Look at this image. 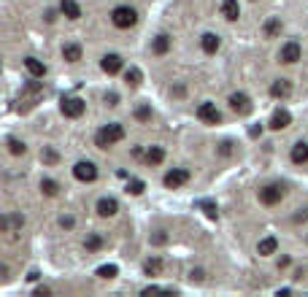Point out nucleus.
Segmentation results:
<instances>
[{
  "instance_id": "1",
  "label": "nucleus",
  "mask_w": 308,
  "mask_h": 297,
  "mask_svg": "<svg viewBox=\"0 0 308 297\" xmlns=\"http://www.w3.org/2000/svg\"><path fill=\"white\" fill-rule=\"evenodd\" d=\"M124 138V127L119 122H111V124H105V127L98 130V135H95V146L98 149H108L114 146V143H119Z\"/></svg>"
},
{
  "instance_id": "2",
  "label": "nucleus",
  "mask_w": 308,
  "mask_h": 297,
  "mask_svg": "<svg viewBox=\"0 0 308 297\" xmlns=\"http://www.w3.org/2000/svg\"><path fill=\"white\" fill-rule=\"evenodd\" d=\"M111 22H114V27H119V30H127V27H133L138 22V14H136V8H130V6H117L111 11Z\"/></svg>"
},
{
  "instance_id": "3",
  "label": "nucleus",
  "mask_w": 308,
  "mask_h": 297,
  "mask_svg": "<svg viewBox=\"0 0 308 297\" xmlns=\"http://www.w3.org/2000/svg\"><path fill=\"white\" fill-rule=\"evenodd\" d=\"M60 111H62L68 119H79L81 113L86 111V103H84L81 98H76V95H65V98L60 100Z\"/></svg>"
},
{
  "instance_id": "4",
  "label": "nucleus",
  "mask_w": 308,
  "mask_h": 297,
  "mask_svg": "<svg viewBox=\"0 0 308 297\" xmlns=\"http://www.w3.org/2000/svg\"><path fill=\"white\" fill-rule=\"evenodd\" d=\"M73 176L79 181H84V184H90V181L98 178V168H95V162L81 159V162H76V165H73Z\"/></svg>"
},
{
  "instance_id": "5",
  "label": "nucleus",
  "mask_w": 308,
  "mask_h": 297,
  "mask_svg": "<svg viewBox=\"0 0 308 297\" xmlns=\"http://www.w3.org/2000/svg\"><path fill=\"white\" fill-rule=\"evenodd\" d=\"M281 197H284V187H281V184H268V187L259 189V200H262L265 205L281 203Z\"/></svg>"
},
{
  "instance_id": "6",
  "label": "nucleus",
  "mask_w": 308,
  "mask_h": 297,
  "mask_svg": "<svg viewBox=\"0 0 308 297\" xmlns=\"http://www.w3.org/2000/svg\"><path fill=\"white\" fill-rule=\"evenodd\" d=\"M230 108L235 113H240V117H246V113H252V100H249V95H244V92H233L230 95Z\"/></svg>"
},
{
  "instance_id": "7",
  "label": "nucleus",
  "mask_w": 308,
  "mask_h": 297,
  "mask_svg": "<svg viewBox=\"0 0 308 297\" xmlns=\"http://www.w3.org/2000/svg\"><path fill=\"white\" fill-rule=\"evenodd\" d=\"M189 181V170L187 168H173L170 173H165V187L168 189H179V187H184Z\"/></svg>"
},
{
  "instance_id": "8",
  "label": "nucleus",
  "mask_w": 308,
  "mask_h": 297,
  "mask_svg": "<svg viewBox=\"0 0 308 297\" xmlns=\"http://www.w3.org/2000/svg\"><path fill=\"white\" fill-rule=\"evenodd\" d=\"M197 117L203 119L206 124H219V122H222V113H219V108L214 103H200L197 105Z\"/></svg>"
},
{
  "instance_id": "9",
  "label": "nucleus",
  "mask_w": 308,
  "mask_h": 297,
  "mask_svg": "<svg viewBox=\"0 0 308 297\" xmlns=\"http://www.w3.org/2000/svg\"><path fill=\"white\" fill-rule=\"evenodd\" d=\"M278 57H281V62L295 65V62L303 57V49H300V43H297V41H290V43L281 46V54H278Z\"/></svg>"
},
{
  "instance_id": "10",
  "label": "nucleus",
  "mask_w": 308,
  "mask_h": 297,
  "mask_svg": "<svg viewBox=\"0 0 308 297\" xmlns=\"http://www.w3.org/2000/svg\"><path fill=\"white\" fill-rule=\"evenodd\" d=\"M122 65H124V62H122V57H119V54H105L103 60H100V68L108 73V76L119 73V71H122Z\"/></svg>"
},
{
  "instance_id": "11",
  "label": "nucleus",
  "mask_w": 308,
  "mask_h": 297,
  "mask_svg": "<svg viewBox=\"0 0 308 297\" xmlns=\"http://www.w3.org/2000/svg\"><path fill=\"white\" fill-rule=\"evenodd\" d=\"M290 122H292V113L287 108H278L271 117V130H284V127H290Z\"/></svg>"
},
{
  "instance_id": "12",
  "label": "nucleus",
  "mask_w": 308,
  "mask_h": 297,
  "mask_svg": "<svg viewBox=\"0 0 308 297\" xmlns=\"http://www.w3.org/2000/svg\"><path fill=\"white\" fill-rule=\"evenodd\" d=\"M200 46H203L206 54H216L219 46H222V41H219L216 33H203V38H200Z\"/></svg>"
},
{
  "instance_id": "13",
  "label": "nucleus",
  "mask_w": 308,
  "mask_h": 297,
  "mask_svg": "<svg viewBox=\"0 0 308 297\" xmlns=\"http://www.w3.org/2000/svg\"><path fill=\"white\" fill-rule=\"evenodd\" d=\"M25 68H27V73H30L33 79H43L46 76V65L41 60H35V57H25Z\"/></svg>"
},
{
  "instance_id": "14",
  "label": "nucleus",
  "mask_w": 308,
  "mask_h": 297,
  "mask_svg": "<svg viewBox=\"0 0 308 297\" xmlns=\"http://www.w3.org/2000/svg\"><path fill=\"white\" fill-rule=\"evenodd\" d=\"M290 92H292V84L287 81V79H278L271 84V95L276 100H284V98H290Z\"/></svg>"
},
{
  "instance_id": "15",
  "label": "nucleus",
  "mask_w": 308,
  "mask_h": 297,
  "mask_svg": "<svg viewBox=\"0 0 308 297\" xmlns=\"http://www.w3.org/2000/svg\"><path fill=\"white\" fill-rule=\"evenodd\" d=\"M292 162H295V165H305V162H308V143L305 141H297L295 143V146H292Z\"/></svg>"
},
{
  "instance_id": "16",
  "label": "nucleus",
  "mask_w": 308,
  "mask_h": 297,
  "mask_svg": "<svg viewBox=\"0 0 308 297\" xmlns=\"http://www.w3.org/2000/svg\"><path fill=\"white\" fill-rule=\"evenodd\" d=\"M117 211H119V203L114 197H100L98 200V214L100 216H114Z\"/></svg>"
},
{
  "instance_id": "17",
  "label": "nucleus",
  "mask_w": 308,
  "mask_h": 297,
  "mask_svg": "<svg viewBox=\"0 0 308 297\" xmlns=\"http://www.w3.org/2000/svg\"><path fill=\"white\" fill-rule=\"evenodd\" d=\"M60 11L68 19H81V6L76 0H60Z\"/></svg>"
},
{
  "instance_id": "18",
  "label": "nucleus",
  "mask_w": 308,
  "mask_h": 297,
  "mask_svg": "<svg viewBox=\"0 0 308 297\" xmlns=\"http://www.w3.org/2000/svg\"><path fill=\"white\" fill-rule=\"evenodd\" d=\"M222 16L227 19V22H235V19L240 16L238 0H222Z\"/></svg>"
},
{
  "instance_id": "19",
  "label": "nucleus",
  "mask_w": 308,
  "mask_h": 297,
  "mask_svg": "<svg viewBox=\"0 0 308 297\" xmlns=\"http://www.w3.org/2000/svg\"><path fill=\"white\" fill-rule=\"evenodd\" d=\"M168 49H170V35L160 33L157 38H154V43H151V52L154 54H168Z\"/></svg>"
},
{
  "instance_id": "20",
  "label": "nucleus",
  "mask_w": 308,
  "mask_h": 297,
  "mask_svg": "<svg viewBox=\"0 0 308 297\" xmlns=\"http://www.w3.org/2000/svg\"><path fill=\"white\" fill-rule=\"evenodd\" d=\"M62 57H65V62H79V60H81V46H79V43L62 46Z\"/></svg>"
},
{
  "instance_id": "21",
  "label": "nucleus",
  "mask_w": 308,
  "mask_h": 297,
  "mask_svg": "<svg viewBox=\"0 0 308 297\" xmlns=\"http://www.w3.org/2000/svg\"><path fill=\"white\" fill-rule=\"evenodd\" d=\"M143 159H146V165H160V162L165 159V151H162V146H149Z\"/></svg>"
},
{
  "instance_id": "22",
  "label": "nucleus",
  "mask_w": 308,
  "mask_h": 297,
  "mask_svg": "<svg viewBox=\"0 0 308 297\" xmlns=\"http://www.w3.org/2000/svg\"><path fill=\"white\" fill-rule=\"evenodd\" d=\"M278 248V241L276 238H262V241H259V246H257V252L262 254V257H268V254H273Z\"/></svg>"
},
{
  "instance_id": "23",
  "label": "nucleus",
  "mask_w": 308,
  "mask_h": 297,
  "mask_svg": "<svg viewBox=\"0 0 308 297\" xmlns=\"http://www.w3.org/2000/svg\"><path fill=\"white\" fill-rule=\"evenodd\" d=\"M160 270H162V260H160V257H149V260L143 262V273H146V276H157Z\"/></svg>"
},
{
  "instance_id": "24",
  "label": "nucleus",
  "mask_w": 308,
  "mask_h": 297,
  "mask_svg": "<svg viewBox=\"0 0 308 297\" xmlns=\"http://www.w3.org/2000/svg\"><path fill=\"white\" fill-rule=\"evenodd\" d=\"M41 192H43L46 197H57V195H60V184L52 181V178H43V181H41Z\"/></svg>"
},
{
  "instance_id": "25",
  "label": "nucleus",
  "mask_w": 308,
  "mask_h": 297,
  "mask_svg": "<svg viewBox=\"0 0 308 297\" xmlns=\"http://www.w3.org/2000/svg\"><path fill=\"white\" fill-rule=\"evenodd\" d=\"M8 151H11L14 157H22L25 151H27V146H25V143L19 141V138H8Z\"/></svg>"
},
{
  "instance_id": "26",
  "label": "nucleus",
  "mask_w": 308,
  "mask_h": 297,
  "mask_svg": "<svg viewBox=\"0 0 308 297\" xmlns=\"http://www.w3.org/2000/svg\"><path fill=\"white\" fill-rule=\"evenodd\" d=\"M84 246H86V252H98V248L103 246V238H100L98 233H92V235H86Z\"/></svg>"
},
{
  "instance_id": "27",
  "label": "nucleus",
  "mask_w": 308,
  "mask_h": 297,
  "mask_svg": "<svg viewBox=\"0 0 308 297\" xmlns=\"http://www.w3.org/2000/svg\"><path fill=\"white\" fill-rule=\"evenodd\" d=\"M141 79H143V73H141L138 68H130L127 73H124V81H127L130 87H138V84H141Z\"/></svg>"
},
{
  "instance_id": "28",
  "label": "nucleus",
  "mask_w": 308,
  "mask_h": 297,
  "mask_svg": "<svg viewBox=\"0 0 308 297\" xmlns=\"http://www.w3.org/2000/svg\"><path fill=\"white\" fill-rule=\"evenodd\" d=\"M278 33H281V19H271V22L265 25V35L268 38H276Z\"/></svg>"
},
{
  "instance_id": "29",
  "label": "nucleus",
  "mask_w": 308,
  "mask_h": 297,
  "mask_svg": "<svg viewBox=\"0 0 308 297\" xmlns=\"http://www.w3.org/2000/svg\"><path fill=\"white\" fill-rule=\"evenodd\" d=\"M143 189H146V184L138 181V178H133L130 184H127V192H130V195H143Z\"/></svg>"
},
{
  "instance_id": "30",
  "label": "nucleus",
  "mask_w": 308,
  "mask_h": 297,
  "mask_svg": "<svg viewBox=\"0 0 308 297\" xmlns=\"http://www.w3.org/2000/svg\"><path fill=\"white\" fill-rule=\"evenodd\" d=\"M98 276H100V279H114V276H117V265H103V267H98Z\"/></svg>"
},
{
  "instance_id": "31",
  "label": "nucleus",
  "mask_w": 308,
  "mask_h": 297,
  "mask_svg": "<svg viewBox=\"0 0 308 297\" xmlns=\"http://www.w3.org/2000/svg\"><path fill=\"white\" fill-rule=\"evenodd\" d=\"M200 208L206 211V216H208V219H216V216H219V211H216V205L211 203V200H203V203H200Z\"/></svg>"
},
{
  "instance_id": "32",
  "label": "nucleus",
  "mask_w": 308,
  "mask_h": 297,
  "mask_svg": "<svg viewBox=\"0 0 308 297\" xmlns=\"http://www.w3.org/2000/svg\"><path fill=\"white\" fill-rule=\"evenodd\" d=\"M136 119H141V122L151 119V108H149V105H138V108H136Z\"/></svg>"
},
{
  "instance_id": "33",
  "label": "nucleus",
  "mask_w": 308,
  "mask_h": 297,
  "mask_svg": "<svg viewBox=\"0 0 308 297\" xmlns=\"http://www.w3.org/2000/svg\"><path fill=\"white\" fill-rule=\"evenodd\" d=\"M43 162H49V165H54V162H57V151H52V149H43Z\"/></svg>"
},
{
  "instance_id": "34",
  "label": "nucleus",
  "mask_w": 308,
  "mask_h": 297,
  "mask_svg": "<svg viewBox=\"0 0 308 297\" xmlns=\"http://www.w3.org/2000/svg\"><path fill=\"white\" fill-rule=\"evenodd\" d=\"M219 154H222V157H230V154H233V143L225 141L222 146H219Z\"/></svg>"
},
{
  "instance_id": "35",
  "label": "nucleus",
  "mask_w": 308,
  "mask_h": 297,
  "mask_svg": "<svg viewBox=\"0 0 308 297\" xmlns=\"http://www.w3.org/2000/svg\"><path fill=\"white\" fill-rule=\"evenodd\" d=\"M105 103H108V105H117V103H119V95H114V92L105 95Z\"/></svg>"
},
{
  "instance_id": "36",
  "label": "nucleus",
  "mask_w": 308,
  "mask_h": 297,
  "mask_svg": "<svg viewBox=\"0 0 308 297\" xmlns=\"http://www.w3.org/2000/svg\"><path fill=\"white\" fill-rule=\"evenodd\" d=\"M189 279H192V281H203V270H192Z\"/></svg>"
},
{
  "instance_id": "37",
  "label": "nucleus",
  "mask_w": 308,
  "mask_h": 297,
  "mask_svg": "<svg viewBox=\"0 0 308 297\" xmlns=\"http://www.w3.org/2000/svg\"><path fill=\"white\" fill-rule=\"evenodd\" d=\"M35 297H49V289H46V286H38V289H35Z\"/></svg>"
},
{
  "instance_id": "38",
  "label": "nucleus",
  "mask_w": 308,
  "mask_h": 297,
  "mask_svg": "<svg viewBox=\"0 0 308 297\" xmlns=\"http://www.w3.org/2000/svg\"><path fill=\"white\" fill-rule=\"evenodd\" d=\"M60 224H62V227H73V216H62Z\"/></svg>"
},
{
  "instance_id": "39",
  "label": "nucleus",
  "mask_w": 308,
  "mask_h": 297,
  "mask_svg": "<svg viewBox=\"0 0 308 297\" xmlns=\"http://www.w3.org/2000/svg\"><path fill=\"white\" fill-rule=\"evenodd\" d=\"M154 243H165V233H157V235H154Z\"/></svg>"
},
{
  "instance_id": "40",
  "label": "nucleus",
  "mask_w": 308,
  "mask_h": 297,
  "mask_svg": "<svg viewBox=\"0 0 308 297\" xmlns=\"http://www.w3.org/2000/svg\"><path fill=\"white\" fill-rule=\"evenodd\" d=\"M57 19V11H46V22H54Z\"/></svg>"
}]
</instances>
